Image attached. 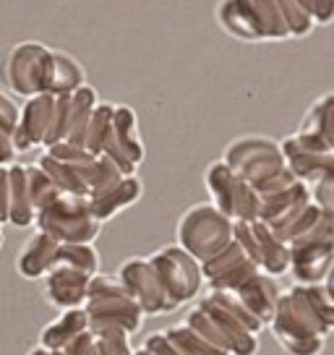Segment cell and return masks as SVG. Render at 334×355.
<instances>
[{
    "instance_id": "obj_2",
    "label": "cell",
    "mask_w": 334,
    "mask_h": 355,
    "mask_svg": "<svg viewBox=\"0 0 334 355\" xmlns=\"http://www.w3.org/2000/svg\"><path fill=\"white\" fill-rule=\"evenodd\" d=\"M322 282H324V285H326V290H329V293H332V295H334V264L329 266V272H326V277H324Z\"/></svg>"
},
{
    "instance_id": "obj_1",
    "label": "cell",
    "mask_w": 334,
    "mask_h": 355,
    "mask_svg": "<svg viewBox=\"0 0 334 355\" xmlns=\"http://www.w3.org/2000/svg\"><path fill=\"white\" fill-rule=\"evenodd\" d=\"M267 327L288 355H322L334 332V295L324 282H298L279 293Z\"/></svg>"
}]
</instances>
